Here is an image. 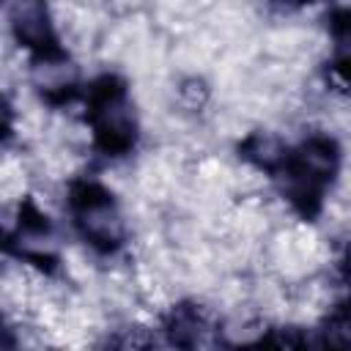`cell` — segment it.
Wrapping results in <instances>:
<instances>
[{
    "instance_id": "cell-1",
    "label": "cell",
    "mask_w": 351,
    "mask_h": 351,
    "mask_svg": "<svg viewBox=\"0 0 351 351\" xmlns=\"http://www.w3.org/2000/svg\"><path fill=\"white\" fill-rule=\"evenodd\" d=\"M337 145L329 137H310L296 151H285L277 170L285 181V195L302 211L315 208L324 189L337 173Z\"/></svg>"
},
{
    "instance_id": "cell-2",
    "label": "cell",
    "mask_w": 351,
    "mask_h": 351,
    "mask_svg": "<svg viewBox=\"0 0 351 351\" xmlns=\"http://www.w3.org/2000/svg\"><path fill=\"white\" fill-rule=\"evenodd\" d=\"M88 123L96 145L110 156H121L134 145L137 118L126 88L118 80L104 77L88 90Z\"/></svg>"
},
{
    "instance_id": "cell-3",
    "label": "cell",
    "mask_w": 351,
    "mask_h": 351,
    "mask_svg": "<svg viewBox=\"0 0 351 351\" xmlns=\"http://www.w3.org/2000/svg\"><path fill=\"white\" fill-rule=\"evenodd\" d=\"M69 211H71V222L77 233L93 250L115 252L123 244V236H126L123 214L104 186L93 181L74 184L69 195Z\"/></svg>"
},
{
    "instance_id": "cell-4",
    "label": "cell",
    "mask_w": 351,
    "mask_h": 351,
    "mask_svg": "<svg viewBox=\"0 0 351 351\" xmlns=\"http://www.w3.org/2000/svg\"><path fill=\"white\" fill-rule=\"evenodd\" d=\"M11 30L16 41L27 49H33L38 58H55L60 55L58 49V36L47 11L44 0H16L11 8Z\"/></svg>"
},
{
    "instance_id": "cell-5",
    "label": "cell",
    "mask_w": 351,
    "mask_h": 351,
    "mask_svg": "<svg viewBox=\"0 0 351 351\" xmlns=\"http://www.w3.org/2000/svg\"><path fill=\"white\" fill-rule=\"evenodd\" d=\"M321 335H324V343L329 346H351V302L340 304L326 315Z\"/></svg>"
},
{
    "instance_id": "cell-6",
    "label": "cell",
    "mask_w": 351,
    "mask_h": 351,
    "mask_svg": "<svg viewBox=\"0 0 351 351\" xmlns=\"http://www.w3.org/2000/svg\"><path fill=\"white\" fill-rule=\"evenodd\" d=\"M335 66L346 77H351V14L335 22Z\"/></svg>"
},
{
    "instance_id": "cell-7",
    "label": "cell",
    "mask_w": 351,
    "mask_h": 351,
    "mask_svg": "<svg viewBox=\"0 0 351 351\" xmlns=\"http://www.w3.org/2000/svg\"><path fill=\"white\" fill-rule=\"evenodd\" d=\"M340 271H343V280H346V282H348V288H351V241H348V244H346V250H343Z\"/></svg>"
}]
</instances>
